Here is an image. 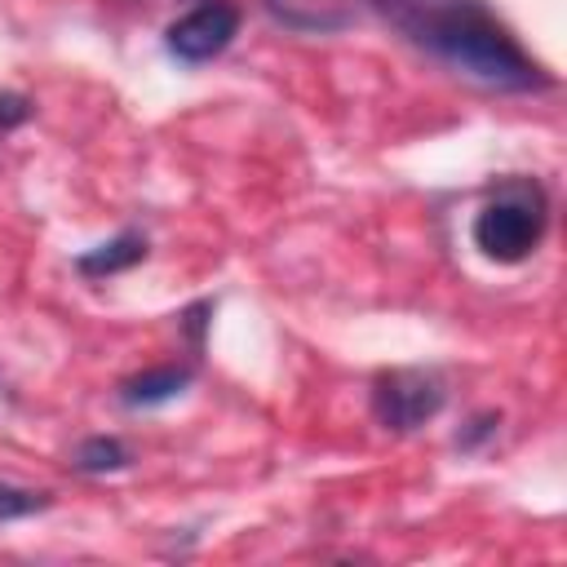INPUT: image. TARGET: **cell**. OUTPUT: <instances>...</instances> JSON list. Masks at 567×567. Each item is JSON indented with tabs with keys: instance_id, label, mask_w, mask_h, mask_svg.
I'll use <instances>...</instances> for the list:
<instances>
[{
	"instance_id": "6da1fadb",
	"label": "cell",
	"mask_w": 567,
	"mask_h": 567,
	"mask_svg": "<svg viewBox=\"0 0 567 567\" xmlns=\"http://www.w3.org/2000/svg\"><path fill=\"white\" fill-rule=\"evenodd\" d=\"M408 44L492 93L545 89V66L514 40L487 0H363Z\"/></svg>"
},
{
	"instance_id": "7a4b0ae2",
	"label": "cell",
	"mask_w": 567,
	"mask_h": 567,
	"mask_svg": "<svg viewBox=\"0 0 567 567\" xmlns=\"http://www.w3.org/2000/svg\"><path fill=\"white\" fill-rule=\"evenodd\" d=\"M549 226V199H545V186L536 177H505L487 199L483 208L474 213V248L487 257V261H501V266H514L523 257L536 252L540 235Z\"/></svg>"
},
{
	"instance_id": "3957f363",
	"label": "cell",
	"mask_w": 567,
	"mask_h": 567,
	"mask_svg": "<svg viewBox=\"0 0 567 567\" xmlns=\"http://www.w3.org/2000/svg\"><path fill=\"white\" fill-rule=\"evenodd\" d=\"M447 403V381L434 368H390L372 381V416L390 434H412Z\"/></svg>"
},
{
	"instance_id": "277c9868",
	"label": "cell",
	"mask_w": 567,
	"mask_h": 567,
	"mask_svg": "<svg viewBox=\"0 0 567 567\" xmlns=\"http://www.w3.org/2000/svg\"><path fill=\"white\" fill-rule=\"evenodd\" d=\"M235 35H239V9L226 0H204L164 31V49L177 62L199 66V62H213L217 53H226V44Z\"/></svg>"
},
{
	"instance_id": "5b68a950",
	"label": "cell",
	"mask_w": 567,
	"mask_h": 567,
	"mask_svg": "<svg viewBox=\"0 0 567 567\" xmlns=\"http://www.w3.org/2000/svg\"><path fill=\"white\" fill-rule=\"evenodd\" d=\"M266 13L301 35H337L346 27H354L363 0H261Z\"/></svg>"
},
{
	"instance_id": "8992f818",
	"label": "cell",
	"mask_w": 567,
	"mask_h": 567,
	"mask_svg": "<svg viewBox=\"0 0 567 567\" xmlns=\"http://www.w3.org/2000/svg\"><path fill=\"white\" fill-rule=\"evenodd\" d=\"M195 368L186 363H159V368H146L128 381H120V403L124 408H155V403H168L177 399L186 385H190Z\"/></svg>"
},
{
	"instance_id": "52a82bcc",
	"label": "cell",
	"mask_w": 567,
	"mask_h": 567,
	"mask_svg": "<svg viewBox=\"0 0 567 567\" xmlns=\"http://www.w3.org/2000/svg\"><path fill=\"white\" fill-rule=\"evenodd\" d=\"M142 257H146V235L120 230L115 239H106V244L80 252V257H75V270H80L84 279H102V275H120V270L137 266Z\"/></svg>"
},
{
	"instance_id": "ba28073f",
	"label": "cell",
	"mask_w": 567,
	"mask_h": 567,
	"mask_svg": "<svg viewBox=\"0 0 567 567\" xmlns=\"http://www.w3.org/2000/svg\"><path fill=\"white\" fill-rule=\"evenodd\" d=\"M133 461V452L120 443V439H111V434H93V439H84L75 452H71V465L80 470V474H115V470H124Z\"/></svg>"
},
{
	"instance_id": "9c48e42d",
	"label": "cell",
	"mask_w": 567,
	"mask_h": 567,
	"mask_svg": "<svg viewBox=\"0 0 567 567\" xmlns=\"http://www.w3.org/2000/svg\"><path fill=\"white\" fill-rule=\"evenodd\" d=\"M53 496L40 492V487H18V483H0V523L9 518H27V514H40L49 509Z\"/></svg>"
},
{
	"instance_id": "30bf717a",
	"label": "cell",
	"mask_w": 567,
	"mask_h": 567,
	"mask_svg": "<svg viewBox=\"0 0 567 567\" xmlns=\"http://www.w3.org/2000/svg\"><path fill=\"white\" fill-rule=\"evenodd\" d=\"M496 430H501V412H474V416L461 425L456 447H461V452H478L487 439H496Z\"/></svg>"
},
{
	"instance_id": "8fae6325",
	"label": "cell",
	"mask_w": 567,
	"mask_h": 567,
	"mask_svg": "<svg viewBox=\"0 0 567 567\" xmlns=\"http://www.w3.org/2000/svg\"><path fill=\"white\" fill-rule=\"evenodd\" d=\"M27 120H31V102H27L22 93H0V133L18 128V124H27Z\"/></svg>"
},
{
	"instance_id": "7c38bea8",
	"label": "cell",
	"mask_w": 567,
	"mask_h": 567,
	"mask_svg": "<svg viewBox=\"0 0 567 567\" xmlns=\"http://www.w3.org/2000/svg\"><path fill=\"white\" fill-rule=\"evenodd\" d=\"M204 315H213V301H195L182 319H186V332H190V341L199 346V337H204Z\"/></svg>"
}]
</instances>
